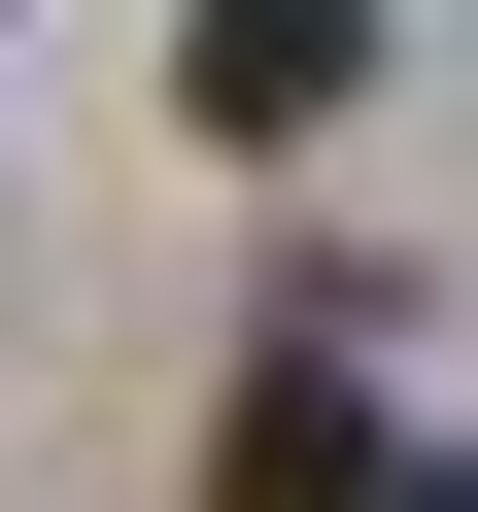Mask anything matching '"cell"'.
<instances>
[{"label":"cell","instance_id":"obj_1","mask_svg":"<svg viewBox=\"0 0 478 512\" xmlns=\"http://www.w3.org/2000/svg\"><path fill=\"white\" fill-rule=\"evenodd\" d=\"M342 69H376V0H205V35H171V103H205V137H308Z\"/></svg>","mask_w":478,"mask_h":512},{"label":"cell","instance_id":"obj_2","mask_svg":"<svg viewBox=\"0 0 478 512\" xmlns=\"http://www.w3.org/2000/svg\"><path fill=\"white\" fill-rule=\"evenodd\" d=\"M205 512H410V478H376V410L274 342V376H239V444H205Z\"/></svg>","mask_w":478,"mask_h":512}]
</instances>
